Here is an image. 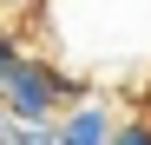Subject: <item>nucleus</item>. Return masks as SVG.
I'll use <instances>...</instances> for the list:
<instances>
[{"mask_svg":"<svg viewBox=\"0 0 151 145\" xmlns=\"http://www.w3.org/2000/svg\"><path fill=\"white\" fill-rule=\"evenodd\" d=\"M40 27L86 79L151 66V0H40Z\"/></svg>","mask_w":151,"mask_h":145,"instance_id":"f257e3e1","label":"nucleus"},{"mask_svg":"<svg viewBox=\"0 0 151 145\" xmlns=\"http://www.w3.org/2000/svg\"><path fill=\"white\" fill-rule=\"evenodd\" d=\"M53 132H59V145H112V132H118V106L92 86L86 99H72V106L53 119Z\"/></svg>","mask_w":151,"mask_h":145,"instance_id":"f03ea898","label":"nucleus"},{"mask_svg":"<svg viewBox=\"0 0 151 145\" xmlns=\"http://www.w3.org/2000/svg\"><path fill=\"white\" fill-rule=\"evenodd\" d=\"M112 145H151V112H132V119H118Z\"/></svg>","mask_w":151,"mask_h":145,"instance_id":"7ed1b4c3","label":"nucleus"},{"mask_svg":"<svg viewBox=\"0 0 151 145\" xmlns=\"http://www.w3.org/2000/svg\"><path fill=\"white\" fill-rule=\"evenodd\" d=\"M13 145H59L53 125H13Z\"/></svg>","mask_w":151,"mask_h":145,"instance_id":"20e7f679","label":"nucleus"},{"mask_svg":"<svg viewBox=\"0 0 151 145\" xmlns=\"http://www.w3.org/2000/svg\"><path fill=\"white\" fill-rule=\"evenodd\" d=\"M0 145H13V119L7 112H0Z\"/></svg>","mask_w":151,"mask_h":145,"instance_id":"39448f33","label":"nucleus"}]
</instances>
